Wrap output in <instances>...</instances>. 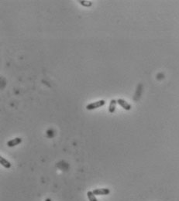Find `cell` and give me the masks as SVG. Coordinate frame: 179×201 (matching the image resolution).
<instances>
[{"label": "cell", "instance_id": "cell-1", "mask_svg": "<svg viewBox=\"0 0 179 201\" xmlns=\"http://www.w3.org/2000/svg\"><path fill=\"white\" fill-rule=\"evenodd\" d=\"M105 104H106V102H105L104 100H99V101H97V102H92V103L91 104H88V105L86 106V109H87V110H95V109L102 107Z\"/></svg>", "mask_w": 179, "mask_h": 201}, {"label": "cell", "instance_id": "cell-2", "mask_svg": "<svg viewBox=\"0 0 179 201\" xmlns=\"http://www.w3.org/2000/svg\"><path fill=\"white\" fill-rule=\"evenodd\" d=\"M92 192L95 196H106V195H109L110 193V190L107 188L95 189L92 190Z\"/></svg>", "mask_w": 179, "mask_h": 201}, {"label": "cell", "instance_id": "cell-3", "mask_svg": "<svg viewBox=\"0 0 179 201\" xmlns=\"http://www.w3.org/2000/svg\"><path fill=\"white\" fill-rule=\"evenodd\" d=\"M117 103H118L119 105H120V106L123 108L125 109V110L129 111L131 109V105H129L128 102H126L125 100L120 98V99L117 100Z\"/></svg>", "mask_w": 179, "mask_h": 201}, {"label": "cell", "instance_id": "cell-4", "mask_svg": "<svg viewBox=\"0 0 179 201\" xmlns=\"http://www.w3.org/2000/svg\"><path fill=\"white\" fill-rule=\"evenodd\" d=\"M22 139L21 138H15L14 139H12V140L9 141L7 143V146L9 147H14L16 146H18L19 144L22 143Z\"/></svg>", "mask_w": 179, "mask_h": 201}, {"label": "cell", "instance_id": "cell-5", "mask_svg": "<svg viewBox=\"0 0 179 201\" xmlns=\"http://www.w3.org/2000/svg\"><path fill=\"white\" fill-rule=\"evenodd\" d=\"M0 164L3 166L5 169H9L11 168L12 165H11L10 162L8 160H6L5 158H3L2 156H0Z\"/></svg>", "mask_w": 179, "mask_h": 201}, {"label": "cell", "instance_id": "cell-6", "mask_svg": "<svg viewBox=\"0 0 179 201\" xmlns=\"http://www.w3.org/2000/svg\"><path fill=\"white\" fill-rule=\"evenodd\" d=\"M117 101L116 100L113 99L111 100V102H110V104H109V113H114L115 111H116V108H117Z\"/></svg>", "mask_w": 179, "mask_h": 201}, {"label": "cell", "instance_id": "cell-7", "mask_svg": "<svg viewBox=\"0 0 179 201\" xmlns=\"http://www.w3.org/2000/svg\"><path fill=\"white\" fill-rule=\"evenodd\" d=\"M87 196L89 201H98L97 198L95 197V195L93 193L92 191H88L87 192Z\"/></svg>", "mask_w": 179, "mask_h": 201}, {"label": "cell", "instance_id": "cell-8", "mask_svg": "<svg viewBox=\"0 0 179 201\" xmlns=\"http://www.w3.org/2000/svg\"><path fill=\"white\" fill-rule=\"evenodd\" d=\"M45 201H51V199H50V198H47V199H45Z\"/></svg>", "mask_w": 179, "mask_h": 201}]
</instances>
